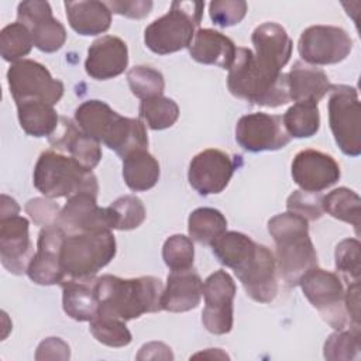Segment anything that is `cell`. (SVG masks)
I'll list each match as a JSON object with an SVG mask.
<instances>
[{
	"label": "cell",
	"mask_w": 361,
	"mask_h": 361,
	"mask_svg": "<svg viewBox=\"0 0 361 361\" xmlns=\"http://www.w3.org/2000/svg\"><path fill=\"white\" fill-rule=\"evenodd\" d=\"M248 6L243 0H216L209 4V16L219 27H231L243 21Z\"/></svg>",
	"instance_id": "cell-45"
},
{
	"label": "cell",
	"mask_w": 361,
	"mask_h": 361,
	"mask_svg": "<svg viewBox=\"0 0 361 361\" xmlns=\"http://www.w3.org/2000/svg\"><path fill=\"white\" fill-rule=\"evenodd\" d=\"M62 286V306L65 313L78 322H87L97 312L100 303L93 281L65 278Z\"/></svg>",
	"instance_id": "cell-28"
},
{
	"label": "cell",
	"mask_w": 361,
	"mask_h": 361,
	"mask_svg": "<svg viewBox=\"0 0 361 361\" xmlns=\"http://www.w3.org/2000/svg\"><path fill=\"white\" fill-rule=\"evenodd\" d=\"M251 42L257 62L275 73H281L290 59L293 42L286 30L276 23L268 21L258 25L251 35Z\"/></svg>",
	"instance_id": "cell-21"
},
{
	"label": "cell",
	"mask_w": 361,
	"mask_h": 361,
	"mask_svg": "<svg viewBox=\"0 0 361 361\" xmlns=\"http://www.w3.org/2000/svg\"><path fill=\"white\" fill-rule=\"evenodd\" d=\"M116 255V238L110 230L66 234L61 264L66 278L93 281Z\"/></svg>",
	"instance_id": "cell-6"
},
{
	"label": "cell",
	"mask_w": 361,
	"mask_h": 361,
	"mask_svg": "<svg viewBox=\"0 0 361 361\" xmlns=\"http://www.w3.org/2000/svg\"><path fill=\"white\" fill-rule=\"evenodd\" d=\"M102 142L113 149L121 159L137 149H148V135L140 118L120 116L114 117Z\"/></svg>",
	"instance_id": "cell-26"
},
{
	"label": "cell",
	"mask_w": 361,
	"mask_h": 361,
	"mask_svg": "<svg viewBox=\"0 0 361 361\" xmlns=\"http://www.w3.org/2000/svg\"><path fill=\"white\" fill-rule=\"evenodd\" d=\"M34 186L45 197H72L79 193L97 196L96 175L72 157L49 149L39 155L34 168Z\"/></svg>",
	"instance_id": "cell-4"
},
{
	"label": "cell",
	"mask_w": 361,
	"mask_h": 361,
	"mask_svg": "<svg viewBox=\"0 0 361 361\" xmlns=\"http://www.w3.org/2000/svg\"><path fill=\"white\" fill-rule=\"evenodd\" d=\"M34 45L30 30L21 23H11L0 32V54L7 62H18L31 52Z\"/></svg>",
	"instance_id": "cell-39"
},
{
	"label": "cell",
	"mask_w": 361,
	"mask_h": 361,
	"mask_svg": "<svg viewBox=\"0 0 361 361\" xmlns=\"http://www.w3.org/2000/svg\"><path fill=\"white\" fill-rule=\"evenodd\" d=\"M94 290L100 306L126 322L162 310L164 285L155 276L123 279L102 275L94 279Z\"/></svg>",
	"instance_id": "cell-3"
},
{
	"label": "cell",
	"mask_w": 361,
	"mask_h": 361,
	"mask_svg": "<svg viewBox=\"0 0 361 361\" xmlns=\"http://www.w3.org/2000/svg\"><path fill=\"white\" fill-rule=\"evenodd\" d=\"M54 149L66 151L83 168L92 171L102 159L100 141L86 134L76 123L61 117L56 130L49 135Z\"/></svg>",
	"instance_id": "cell-22"
},
{
	"label": "cell",
	"mask_w": 361,
	"mask_h": 361,
	"mask_svg": "<svg viewBox=\"0 0 361 361\" xmlns=\"http://www.w3.org/2000/svg\"><path fill=\"white\" fill-rule=\"evenodd\" d=\"M255 244L247 234L226 231L212 243V250L220 264L234 269L251 252Z\"/></svg>",
	"instance_id": "cell-36"
},
{
	"label": "cell",
	"mask_w": 361,
	"mask_h": 361,
	"mask_svg": "<svg viewBox=\"0 0 361 361\" xmlns=\"http://www.w3.org/2000/svg\"><path fill=\"white\" fill-rule=\"evenodd\" d=\"M137 360H173V354L166 344L152 341L140 348Z\"/></svg>",
	"instance_id": "cell-50"
},
{
	"label": "cell",
	"mask_w": 361,
	"mask_h": 361,
	"mask_svg": "<svg viewBox=\"0 0 361 361\" xmlns=\"http://www.w3.org/2000/svg\"><path fill=\"white\" fill-rule=\"evenodd\" d=\"M66 18L79 35H97L110 28L111 11L103 1H65Z\"/></svg>",
	"instance_id": "cell-27"
},
{
	"label": "cell",
	"mask_w": 361,
	"mask_h": 361,
	"mask_svg": "<svg viewBox=\"0 0 361 361\" xmlns=\"http://www.w3.org/2000/svg\"><path fill=\"white\" fill-rule=\"evenodd\" d=\"M140 118L151 130H165L172 127L179 117L176 102L165 96H157L141 100L138 107Z\"/></svg>",
	"instance_id": "cell-37"
},
{
	"label": "cell",
	"mask_w": 361,
	"mask_h": 361,
	"mask_svg": "<svg viewBox=\"0 0 361 361\" xmlns=\"http://www.w3.org/2000/svg\"><path fill=\"white\" fill-rule=\"evenodd\" d=\"M127 44L116 35H103L89 47L85 71L96 80H107L121 75L127 69Z\"/></svg>",
	"instance_id": "cell-20"
},
{
	"label": "cell",
	"mask_w": 361,
	"mask_h": 361,
	"mask_svg": "<svg viewBox=\"0 0 361 361\" xmlns=\"http://www.w3.org/2000/svg\"><path fill=\"white\" fill-rule=\"evenodd\" d=\"M69 357V345L58 337H49L41 341L35 353V360H68Z\"/></svg>",
	"instance_id": "cell-48"
},
{
	"label": "cell",
	"mask_w": 361,
	"mask_h": 361,
	"mask_svg": "<svg viewBox=\"0 0 361 361\" xmlns=\"http://www.w3.org/2000/svg\"><path fill=\"white\" fill-rule=\"evenodd\" d=\"M327 107L336 144L343 154L358 157L361 154V109L357 89L348 85H333Z\"/></svg>",
	"instance_id": "cell-7"
},
{
	"label": "cell",
	"mask_w": 361,
	"mask_h": 361,
	"mask_svg": "<svg viewBox=\"0 0 361 361\" xmlns=\"http://www.w3.org/2000/svg\"><path fill=\"white\" fill-rule=\"evenodd\" d=\"M203 296V282L197 272L190 269L171 271L162 293V310L183 313L196 309Z\"/></svg>",
	"instance_id": "cell-23"
},
{
	"label": "cell",
	"mask_w": 361,
	"mask_h": 361,
	"mask_svg": "<svg viewBox=\"0 0 361 361\" xmlns=\"http://www.w3.org/2000/svg\"><path fill=\"white\" fill-rule=\"evenodd\" d=\"M340 175L336 159L317 149H303L292 161V178L302 190L322 192L333 186Z\"/></svg>",
	"instance_id": "cell-18"
},
{
	"label": "cell",
	"mask_w": 361,
	"mask_h": 361,
	"mask_svg": "<svg viewBox=\"0 0 361 361\" xmlns=\"http://www.w3.org/2000/svg\"><path fill=\"white\" fill-rule=\"evenodd\" d=\"M323 210L331 217L351 224L355 234L360 235L361 199L348 188H337L323 196Z\"/></svg>",
	"instance_id": "cell-34"
},
{
	"label": "cell",
	"mask_w": 361,
	"mask_h": 361,
	"mask_svg": "<svg viewBox=\"0 0 361 361\" xmlns=\"http://www.w3.org/2000/svg\"><path fill=\"white\" fill-rule=\"evenodd\" d=\"M288 86L290 100L319 103L330 93L333 85L324 71L303 61H298L288 73Z\"/></svg>",
	"instance_id": "cell-25"
},
{
	"label": "cell",
	"mask_w": 361,
	"mask_h": 361,
	"mask_svg": "<svg viewBox=\"0 0 361 361\" xmlns=\"http://www.w3.org/2000/svg\"><path fill=\"white\" fill-rule=\"evenodd\" d=\"M127 82L131 93L141 100L162 96L165 89L162 73L147 65H137L131 68L127 72Z\"/></svg>",
	"instance_id": "cell-40"
},
{
	"label": "cell",
	"mask_w": 361,
	"mask_h": 361,
	"mask_svg": "<svg viewBox=\"0 0 361 361\" xmlns=\"http://www.w3.org/2000/svg\"><path fill=\"white\" fill-rule=\"evenodd\" d=\"M20 212V206L17 204V202L7 196V195H1V206H0V217L3 216H13V214H18Z\"/></svg>",
	"instance_id": "cell-51"
},
{
	"label": "cell",
	"mask_w": 361,
	"mask_h": 361,
	"mask_svg": "<svg viewBox=\"0 0 361 361\" xmlns=\"http://www.w3.org/2000/svg\"><path fill=\"white\" fill-rule=\"evenodd\" d=\"M89 330L99 343L114 348L128 345L133 338L126 320L103 306H99L97 312L89 320Z\"/></svg>",
	"instance_id": "cell-31"
},
{
	"label": "cell",
	"mask_w": 361,
	"mask_h": 361,
	"mask_svg": "<svg viewBox=\"0 0 361 361\" xmlns=\"http://www.w3.org/2000/svg\"><path fill=\"white\" fill-rule=\"evenodd\" d=\"M7 83L16 103L27 100L55 106L63 96V83L54 79L49 71L37 61L21 59L7 71Z\"/></svg>",
	"instance_id": "cell-9"
},
{
	"label": "cell",
	"mask_w": 361,
	"mask_h": 361,
	"mask_svg": "<svg viewBox=\"0 0 361 361\" xmlns=\"http://www.w3.org/2000/svg\"><path fill=\"white\" fill-rule=\"evenodd\" d=\"M117 111L106 102L86 100L75 110V123L89 135L102 142Z\"/></svg>",
	"instance_id": "cell-32"
},
{
	"label": "cell",
	"mask_w": 361,
	"mask_h": 361,
	"mask_svg": "<svg viewBox=\"0 0 361 361\" xmlns=\"http://www.w3.org/2000/svg\"><path fill=\"white\" fill-rule=\"evenodd\" d=\"M227 87L234 97L257 106L279 107L290 102L288 75L261 66L250 48H237Z\"/></svg>",
	"instance_id": "cell-2"
},
{
	"label": "cell",
	"mask_w": 361,
	"mask_h": 361,
	"mask_svg": "<svg viewBox=\"0 0 361 361\" xmlns=\"http://www.w3.org/2000/svg\"><path fill=\"white\" fill-rule=\"evenodd\" d=\"M234 171L235 164L227 152L209 148L192 158L188 180L199 195H216L226 189Z\"/></svg>",
	"instance_id": "cell-14"
},
{
	"label": "cell",
	"mask_w": 361,
	"mask_h": 361,
	"mask_svg": "<svg viewBox=\"0 0 361 361\" xmlns=\"http://www.w3.org/2000/svg\"><path fill=\"white\" fill-rule=\"evenodd\" d=\"M111 220V228L116 230H133L140 227L145 220V207L137 196L126 195L116 199L107 206Z\"/></svg>",
	"instance_id": "cell-38"
},
{
	"label": "cell",
	"mask_w": 361,
	"mask_h": 361,
	"mask_svg": "<svg viewBox=\"0 0 361 361\" xmlns=\"http://www.w3.org/2000/svg\"><path fill=\"white\" fill-rule=\"evenodd\" d=\"M268 233L276 245V268L289 285H299L300 278L317 267V254L309 234V221L290 212L269 219Z\"/></svg>",
	"instance_id": "cell-1"
},
{
	"label": "cell",
	"mask_w": 361,
	"mask_h": 361,
	"mask_svg": "<svg viewBox=\"0 0 361 361\" xmlns=\"http://www.w3.org/2000/svg\"><path fill=\"white\" fill-rule=\"evenodd\" d=\"M227 220L223 213L213 207L195 209L188 219V231L192 240L203 245H212L223 233H226Z\"/></svg>",
	"instance_id": "cell-33"
},
{
	"label": "cell",
	"mask_w": 361,
	"mask_h": 361,
	"mask_svg": "<svg viewBox=\"0 0 361 361\" xmlns=\"http://www.w3.org/2000/svg\"><path fill=\"white\" fill-rule=\"evenodd\" d=\"M16 106L20 126L25 134L41 138L49 137L56 130L61 117L54 106L38 100L20 102Z\"/></svg>",
	"instance_id": "cell-29"
},
{
	"label": "cell",
	"mask_w": 361,
	"mask_h": 361,
	"mask_svg": "<svg viewBox=\"0 0 361 361\" xmlns=\"http://www.w3.org/2000/svg\"><path fill=\"white\" fill-rule=\"evenodd\" d=\"M361 343H360V330H336L330 334L324 343L323 354L326 360L331 361H347L355 360L360 355Z\"/></svg>",
	"instance_id": "cell-41"
},
{
	"label": "cell",
	"mask_w": 361,
	"mask_h": 361,
	"mask_svg": "<svg viewBox=\"0 0 361 361\" xmlns=\"http://www.w3.org/2000/svg\"><path fill=\"white\" fill-rule=\"evenodd\" d=\"M299 285L303 295L330 327L343 330L350 324L344 306V286L338 275L314 267L300 278Z\"/></svg>",
	"instance_id": "cell-8"
},
{
	"label": "cell",
	"mask_w": 361,
	"mask_h": 361,
	"mask_svg": "<svg viewBox=\"0 0 361 361\" xmlns=\"http://www.w3.org/2000/svg\"><path fill=\"white\" fill-rule=\"evenodd\" d=\"M282 121L290 138L313 137L320 128L319 106L314 102H296L285 111Z\"/></svg>",
	"instance_id": "cell-35"
},
{
	"label": "cell",
	"mask_w": 361,
	"mask_h": 361,
	"mask_svg": "<svg viewBox=\"0 0 361 361\" xmlns=\"http://www.w3.org/2000/svg\"><path fill=\"white\" fill-rule=\"evenodd\" d=\"M162 258L171 271L190 269L195 258V247L192 240L183 234L171 235L164 243Z\"/></svg>",
	"instance_id": "cell-42"
},
{
	"label": "cell",
	"mask_w": 361,
	"mask_h": 361,
	"mask_svg": "<svg viewBox=\"0 0 361 361\" xmlns=\"http://www.w3.org/2000/svg\"><path fill=\"white\" fill-rule=\"evenodd\" d=\"M66 233L58 226L42 227L37 241V251L28 265V278L38 285H56L66 276L61 264V250Z\"/></svg>",
	"instance_id": "cell-16"
},
{
	"label": "cell",
	"mask_w": 361,
	"mask_h": 361,
	"mask_svg": "<svg viewBox=\"0 0 361 361\" xmlns=\"http://www.w3.org/2000/svg\"><path fill=\"white\" fill-rule=\"evenodd\" d=\"M353 49V39L341 27L312 25L299 38L298 51L309 65H333L344 61Z\"/></svg>",
	"instance_id": "cell-11"
},
{
	"label": "cell",
	"mask_w": 361,
	"mask_h": 361,
	"mask_svg": "<svg viewBox=\"0 0 361 361\" xmlns=\"http://www.w3.org/2000/svg\"><path fill=\"white\" fill-rule=\"evenodd\" d=\"M245 293L258 303H271L278 293L276 261L272 251L255 244L252 251L233 269Z\"/></svg>",
	"instance_id": "cell-10"
},
{
	"label": "cell",
	"mask_w": 361,
	"mask_h": 361,
	"mask_svg": "<svg viewBox=\"0 0 361 361\" xmlns=\"http://www.w3.org/2000/svg\"><path fill=\"white\" fill-rule=\"evenodd\" d=\"M159 164L148 149H137L123 159V178L134 192L154 188L159 179Z\"/></svg>",
	"instance_id": "cell-30"
},
{
	"label": "cell",
	"mask_w": 361,
	"mask_h": 361,
	"mask_svg": "<svg viewBox=\"0 0 361 361\" xmlns=\"http://www.w3.org/2000/svg\"><path fill=\"white\" fill-rule=\"evenodd\" d=\"M107 7L111 13L128 17V18H144L149 14L152 8V1L145 0H133V1H107Z\"/></svg>",
	"instance_id": "cell-47"
},
{
	"label": "cell",
	"mask_w": 361,
	"mask_h": 361,
	"mask_svg": "<svg viewBox=\"0 0 361 361\" xmlns=\"http://www.w3.org/2000/svg\"><path fill=\"white\" fill-rule=\"evenodd\" d=\"M288 212L303 217L307 221L319 220L323 210V195L320 192H307V190H295L286 200Z\"/></svg>",
	"instance_id": "cell-44"
},
{
	"label": "cell",
	"mask_w": 361,
	"mask_h": 361,
	"mask_svg": "<svg viewBox=\"0 0 361 361\" xmlns=\"http://www.w3.org/2000/svg\"><path fill=\"white\" fill-rule=\"evenodd\" d=\"M344 306L350 319V327L360 330V281L348 283L344 292Z\"/></svg>",
	"instance_id": "cell-49"
},
{
	"label": "cell",
	"mask_w": 361,
	"mask_h": 361,
	"mask_svg": "<svg viewBox=\"0 0 361 361\" xmlns=\"http://www.w3.org/2000/svg\"><path fill=\"white\" fill-rule=\"evenodd\" d=\"M17 21L30 30L34 47L42 52H56L66 41L65 27L52 17L48 1H21L17 7Z\"/></svg>",
	"instance_id": "cell-15"
},
{
	"label": "cell",
	"mask_w": 361,
	"mask_h": 361,
	"mask_svg": "<svg viewBox=\"0 0 361 361\" xmlns=\"http://www.w3.org/2000/svg\"><path fill=\"white\" fill-rule=\"evenodd\" d=\"M235 141L245 151L262 152L285 148L290 137L283 127L281 116L251 113L237 121Z\"/></svg>",
	"instance_id": "cell-13"
},
{
	"label": "cell",
	"mask_w": 361,
	"mask_h": 361,
	"mask_svg": "<svg viewBox=\"0 0 361 361\" xmlns=\"http://www.w3.org/2000/svg\"><path fill=\"white\" fill-rule=\"evenodd\" d=\"M203 8L204 1H172L168 13L145 28L147 48L158 55L189 48L200 25Z\"/></svg>",
	"instance_id": "cell-5"
},
{
	"label": "cell",
	"mask_w": 361,
	"mask_h": 361,
	"mask_svg": "<svg viewBox=\"0 0 361 361\" xmlns=\"http://www.w3.org/2000/svg\"><path fill=\"white\" fill-rule=\"evenodd\" d=\"M94 195L79 193L68 199L61 209L56 224L66 234L111 230V220L107 207L97 206Z\"/></svg>",
	"instance_id": "cell-19"
},
{
	"label": "cell",
	"mask_w": 361,
	"mask_h": 361,
	"mask_svg": "<svg viewBox=\"0 0 361 361\" xmlns=\"http://www.w3.org/2000/svg\"><path fill=\"white\" fill-rule=\"evenodd\" d=\"M28 226V220L18 214L0 217V259L3 267L14 275L27 274L34 257Z\"/></svg>",
	"instance_id": "cell-17"
},
{
	"label": "cell",
	"mask_w": 361,
	"mask_h": 361,
	"mask_svg": "<svg viewBox=\"0 0 361 361\" xmlns=\"http://www.w3.org/2000/svg\"><path fill=\"white\" fill-rule=\"evenodd\" d=\"M336 268L348 281H360L361 274V244L357 238H345L340 241L334 251Z\"/></svg>",
	"instance_id": "cell-43"
},
{
	"label": "cell",
	"mask_w": 361,
	"mask_h": 361,
	"mask_svg": "<svg viewBox=\"0 0 361 361\" xmlns=\"http://www.w3.org/2000/svg\"><path fill=\"white\" fill-rule=\"evenodd\" d=\"M235 52L234 42L223 32L212 28L197 30L189 47L192 59L204 65H216L221 69H230Z\"/></svg>",
	"instance_id": "cell-24"
},
{
	"label": "cell",
	"mask_w": 361,
	"mask_h": 361,
	"mask_svg": "<svg viewBox=\"0 0 361 361\" xmlns=\"http://www.w3.org/2000/svg\"><path fill=\"white\" fill-rule=\"evenodd\" d=\"M235 283L230 274L219 269L209 275L203 283L204 309L202 323L212 334H227L233 329V300Z\"/></svg>",
	"instance_id": "cell-12"
},
{
	"label": "cell",
	"mask_w": 361,
	"mask_h": 361,
	"mask_svg": "<svg viewBox=\"0 0 361 361\" xmlns=\"http://www.w3.org/2000/svg\"><path fill=\"white\" fill-rule=\"evenodd\" d=\"M25 213L31 217L34 224L39 227H48L56 224L61 207L49 197H35L27 202Z\"/></svg>",
	"instance_id": "cell-46"
}]
</instances>
